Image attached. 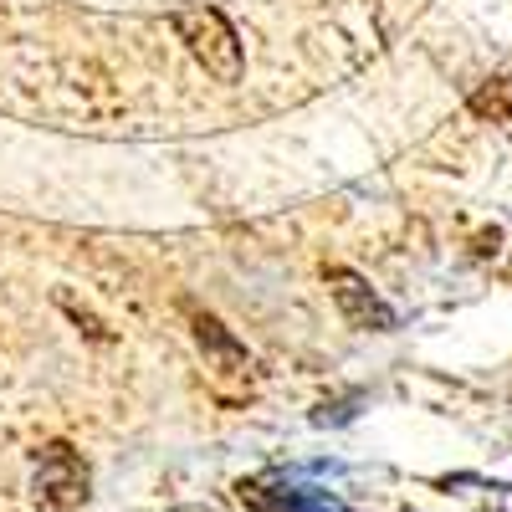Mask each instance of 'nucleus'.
I'll use <instances>...</instances> for the list:
<instances>
[{
  "instance_id": "f257e3e1",
  "label": "nucleus",
  "mask_w": 512,
  "mask_h": 512,
  "mask_svg": "<svg viewBox=\"0 0 512 512\" xmlns=\"http://www.w3.org/2000/svg\"><path fill=\"white\" fill-rule=\"evenodd\" d=\"M169 31L185 41V52L216 82H236L241 77L246 52H241V36L226 21V11H216V6H185V11L169 16Z\"/></svg>"
},
{
  "instance_id": "f03ea898",
  "label": "nucleus",
  "mask_w": 512,
  "mask_h": 512,
  "mask_svg": "<svg viewBox=\"0 0 512 512\" xmlns=\"http://www.w3.org/2000/svg\"><path fill=\"white\" fill-rule=\"evenodd\" d=\"M31 492L47 512H77L93 492V472H88V461H82V451L72 441H47L36 456Z\"/></svg>"
},
{
  "instance_id": "7ed1b4c3",
  "label": "nucleus",
  "mask_w": 512,
  "mask_h": 512,
  "mask_svg": "<svg viewBox=\"0 0 512 512\" xmlns=\"http://www.w3.org/2000/svg\"><path fill=\"white\" fill-rule=\"evenodd\" d=\"M236 497L256 512H354L344 507L333 492L323 487H303L287 472H267V477H251V482H236Z\"/></svg>"
},
{
  "instance_id": "20e7f679",
  "label": "nucleus",
  "mask_w": 512,
  "mask_h": 512,
  "mask_svg": "<svg viewBox=\"0 0 512 512\" xmlns=\"http://www.w3.org/2000/svg\"><path fill=\"white\" fill-rule=\"evenodd\" d=\"M185 323H190V333H195V344H200L210 374H216V384H226V379H246V374H251V354H246V344H241V338H236L216 313H205L200 303H185Z\"/></svg>"
},
{
  "instance_id": "39448f33",
  "label": "nucleus",
  "mask_w": 512,
  "mask_h": 512,
  "mask_svg": "<svg viewBox=\"0 0 512 512\" xmlns=\"http://www.w3.org/2000/svg\"><path fill=\"white\" fill-rule=\"evenodd\" d=\"M328 292L338 313H344L349 328H364V333H390L395 328V308L354 272V267H328Z\"/></svg>"
},
{
  "instance_id": "423d86ee",
  "label": "nucleus",
  "mask_w": 512,
  "mask_h": 512,
  "mask_svg": "<svg viewBox=\"0 0 512 512\" xmlns=\"http://www.w3.org/2000/svg\"><path fill=\"white\" fill-rule=\"evenodd\" d=\"M472 108H477L482 118H502V123H507V118H512V82H507V77H492L487 88L472 98Z\"/></svg>"
}]
</instances>
